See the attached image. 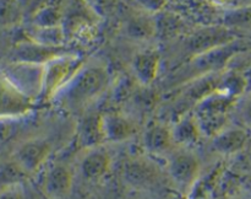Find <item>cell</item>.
I'll list each match as a JSON object with an SVG mask.
<instances>
[{"label": "cell", "mask_w": 251, "mask_h": 199, "mask_svg": "<svg viewBox=\"0 0 251 199\" xmlns=\"http://www.w3.org/2000/svg\"><path fill=\"white\" fill-rule=\"evenodd\" d=\"M109 84L107 65L85 63L53 101L70 113L83 112L105 92Z\"/></svg>", "instance_id": "obj_1"}, {"label": "cell", "mask_w": 251, "mask_h": 199, "mask_svg": "<svg viewBox=\"0 0 251 199\" xmlns=\"http://www.w3.org/2000/svg\"><path fill=\"white\" fill-rule=\"evenodd\" d=\"M237 98L222 92L221 90L213 91L196 103L193 113L194 119L198 123L201 135L213 138L221 130L227 127L228 114Z\"/></svg>", "instance_id": "obj_2"}, {"label": "cell", "mask_w": 251, "mask_h": 199, "mask_svg": "<svg viewBox=\"0 0 251 199\" xmlns=\"http://www.w3.org/2000/svg\"><path fill=\"white\" fill-rule=\"evenodd\" d=\"M85 60L75 53H64L50 59L43 65V85L41 98L53 101L66 84L82 68Z\"/></svg>", "instance_id": "obj_3"}, {"label": "cell", "mask_w": 251, "mask_h": 199, "mask_svg": "<svg viewBox=\"0 0 251 199\" xmlns=\"http://www.w3.org/2000/svg\"><path fill=\"white\" fill-rule=\"evenodd\" d=\"M34 103L0 69V119H20L31 113Z\"/></svg>", "instance_id": "obj_4"}, {"label": "cell", "mask_w": 251, "mask_h": 199, "mask_svg": "<svg viewBox=\"0 0 251 199\" xmlns=\"http://www.w3.org/2000/svg\"><path fill=\"white\" fill-rule=\"evenodd\" d=\"M51 142L43 138H31L16 146L11 160L27 174L31 176L38 172L48 161L51 154Z\"/></svg>", "instance_id": "obj_5"}, {"label": "cell", "mask_w": 251, "mask_h": 199, "mask_svg": "<svg viewBox=\"0 0 251 199\" xmlns=\"http://www.w3.org/2000/svg\"><path fill=\"white\" fill-rule=\"evenodd\" d=\"M2 70L26 96L36 102L41 98L43 85V65L22 61H10Z\"/></svg>", "instance_id": "obj_6"}, {"label": "cell", "mask_w": 251, "mask_h": 199, "mask_svg": "<svg viewBox=\"0 0 251 199\" xmlns=\"http://www.w3.org/2000/svg\"><path fill=\"white\" fill-rule=\"evenodd\" d=\"M200 161L189 150L172 154L168 161V173L176 184L181 188H191L200 174Z\"/></svg>", "instance_id": "obj_7"}, {"label": "cell", "mask_w": 251, "mask_h": 199, "mask_svg": "<svg viewBox=\"0 0 251 199\" xmlns=\"http://www.w3.org/2000/svg\"><path fill=\"white\" fill-rule=\"evenodd\" d=\"M74 173L63 162H55L47 169L42 181V192L47 199H66L73 192Z\"/></svg>", "instance_id": "obj_8"}, {"label": "cell", "mask_w": 251, "mask_h": 199, "mask_svg": "<svg viewBox=\"0 0 251 199\" xmlns=\"http://www.w3.org/2000/svg\"><path fill=\"white\" fill-rule=\"evenodd\" d=\"M112 169V156L102 146L86 150L80 161V171L83 178L98 182L104 178Z\"/></svg>", "instance_id": "obj_9"}, {"label": "cell", "mask_w": 251, "mask_h": 199, "mask_svg": "<svg viewBox=\"0 0 251 199\" xmlns=\"http://www.w3.org/2000/svg\"><path fill=\"white\" fill-rule=\"evenodd\" d=\"M64 53H66V52H64L63 47L61 48L47 47L28 41L19 43L15 47L11 56V61H22V63H33L44 65L47 61Z\"/></svg>", "instance_id": "obj_10"}, {"label": "cell", "mask_w": 251, "mask_h": 199, "mask_svg": "<svg viewBox=\"0 0 251 199\" xmlns=\"http://www.w3.org/2000/svg\"><path fill=\"white\" fill-rule=\"evenodd\" d=\"M102 129L105 142H120L135 134L136 125L122 113L109 112L102 114Z\"/></svg>", "instance_id": "obj_11"}, {"label": "cell", "mask_w": 251, "mask_h": 199, "mask_svg": "<svg viewBox=\"0 0 251 199\" xmlns=\"http://www.w3.org/2000/svg\"><path fill=\"white\" fill-rule=\"evenodd\" d=\"M237 37L233 32L226 27H215V28L205 29L200 32L198 36L193 37L190 42V47L193 52H198L196 56H201L203 53L213 51L220 47L227 46V44L235 42Z\"/></svg>", "instance_id": "obj_12"}, {"label": "cell", "mask_w": 251, "mask_h": 199, "mask_svg": "<svg viewBox=\"0 0 251 199\" xmlns=\"http://www.w3.org/2000/svg\"><path fill=\"white\" fill-rule=\"evenodd\" d=\"M76 139L77 144L85 150L102 146L103 142H105L102 129V114L85 115L80 120Z\"/></svg>", "instance_id": "obj_13"}, {"label": "cell", "mask_w": 251, "mask_h": 199, "mask_svg": "<svg viewBox=\"0 0 251 199\" xmlns=\"http://www.w3.org/2000/svg\"><path fill=\"white\" fill-rule=\"evenodd\" d=\"M161 64V56L154 49L139 52L132 59V70L137 80L144 85H150L157 78Z\"/></svg>", "instance_id": "obj_14"}, {"label": "cell", "mask_w": 251, "mask_h": 199, "mask_svg": "<svg viewBox=\"0 0 251 199\" xmlns=\"http://www.w3.org/2000/svg\"><path fill=\"white\" fill-rule=\"evenodd\" d=\"M174 145L172 128L162 124L153 123L147 128L144 134V146L149 152L154 155H163L171 151Z\"/></svg>", "instance_id": "obj_15"}, {"label": "cell", "mask_w": 251, "mask_h": 199, "mask_svg": "<svg viewBox=\"0 0 251 199\" xmlns=\"http://www.w3.org/2000/svg\"><path fill=\"white\" fill-rule=\"evenodd\" d=\"M248 142V134L240 128H228L221 130L212 138V146L223 155H232L240 151Z\"/></svg>", "instance_id": "obj_16"}, {"label": "cell", "mask_w": 251, "mask_h": 199, "mask_svg": "<svg viewBox=\"0 0 251 199\" xmlns=\"http://www.w3.org/2000/svg\"><path fill=\"white\" fill-rule=\"evenodd\" d=\"M174 144L181 145L183 147L193 146L199 142L201 137V132L198 127V123L194 119L193 114L181 118L172 128Z\"/></svg>", "instance_id": "obj_17"}, {"label": "cell", "mask_w": 251, "mask_h": 199, "mask_svg": "<svg viewBox=\"0 0 251 199\" xmlns=\"http://www.w3.org/2000/svg\"><path fill=\"white\" fill-rule=\"evenodd\" d=\"M124 176L127 183L136 187H145L156 178V171L146 161L132 160L124 166Z\"/></svg>", "instance_id": "obj_18"}, {"label": "cell", "mask_w": 251, "mask_h": 199, "mask_svg": "<svg viewBox=\"0 0 251 199\" xmlns=\"http://www.w3.org/2000/svg\"><path fill=\"white\" fill-rule=\"evenodd\" d=\"M27 174L12 160L0 164V191L9 187L22 186Z\"/></svg>", "instance_id": "obj_19"}, {"label": "cell", "mask_w": 251, "mask_h": 199, "mask_svg": "<svg viewBox=\"0 0 251 199\" xmlns=\"http://www.w3.org/2000/svg\"><path fill=\"white\" fill-rule=\"evenodd\" d=\"M63 12L58 6L54 5H46L41 7L33 16V24L32 27L37 28H48V27H58L61 25Z\"/></svg>", "instance_id": "obj_20"}, {"label": "cell", "mask_w": 251, "mask_h": 199, "mask_svg": "<svg viewBox=\"0 0 251 199\" xmlns=\"http://www.w3.org/2000/svg\"><path fill=\"white\" fill-rule=\"evenodd\" d=\"M154 32V22L149 17H134L127 24V33L132 38L147 39Z\"/></svg>", "instance_id": "obj_21"}, {"label": "cell", "mask_w": 251, "mask_h": 199, "mask_svg": "<svg viewBox=\"0 0 251 199\" xmlns=\"http://www.w3.org/2000/svg\"><path fill=\"white\" fill-rule=\"evenodd\" d=\"M227 25L230 26H249L251 25V2L245 6L235 9L226 19Z\"/></svg>", "instance_id": "obj_22"}, {"label": "cell", "mask_w": 251, "mask_h": 199, "mask_svg": "<svg viewBox=\"0 0 251 199\" xmlns=\"http://www.w3.org/2000/svg\"><path fill=\"white\" fill-rule=\"evenodd\" d=\"M15 122L16 120L0 119V145L10 139L15 133Z\"/></svg>", "instance_id": "obj_23"}, {"label": "cell", "mask_w": 251, "mask_h": 199, "mask_svg": "<svg viewBox=\"0 0 251 199\" xmlns=\"http://www.w3.org/2000/svg\"><path fill=\"white\" fill-rule=\"evenodd\" d=\"M0 199H26L22 186L9 187L0 191Z\"/></svg>", "instance_id": "obj_24"}, {"label": "cell", "mask_w": 251, "mask_h": 199, "mask_svg": "<svg viewBox=\"0 0 251 199\" xmlns=\"http://www.w3.org/2000/svg\"><path fill=\"white\" fill-rule=\"evenodd\" d=\"M239 118L244 123L245 127L251 129V96L240 105Z\"/></svg>", "instance_id": "obj_25"}, {"label": "cell", "mask_w": 251, "mask_h": 199, "mask_svg": "<svg viewBox=\"0 0 251 199\" xmlns=\"http://www.w3.org/2000/svg\"><path fill=\"white\" fill-rule=\"evenodd\" d=\"M244 44H245V47H247V48H251V37L249 39H248L247 42H245Z\"/></svg>", "instance_id": "obj_26"}]
</instances>
